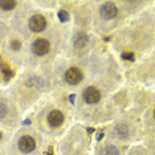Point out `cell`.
I'll use <instances>...</instances> for the list:
<instances>
[{"label":"cell","instance_id":"8","mask_svg":"<svg viewBox=\"0 0 155 155\" xmlns=\"http://www.w3.org/2000/svg\"><path fill=\"white\" fill-rule=\"evenodd\" d=\"M87 41H89V37H87V35L86 33H78L77 36L74 37V47L76 48H84V47H86V44H87Z\"/></svg>","mask_w":155,"mask_h":155},{"label":"cell","instance_id":"10","mask_svg":"<svg viewBox=\"0 0 155 155\" xmlns=\"http://www.w3.org/2000/svg\"><path fill=\"white\" fill-rule=\"evenodd\" d=\"M114 133L118 138H126L129 134V127L126 125H118V126H115Z\"/></svg>","mask_w":155,"mask_h":155},{"label":"cell","instance_id":"11","mask_svg":"<svg viewBox=\"0 0 155 155\" xmlns=\"http://www.w3.org/2000/svg\"><path fill=\"white\" fill-rule=\"evenodd\" d=\"M16 7L15 0H0V8L3 11H11Z\"/></svg>","mask_w":155,"mask_h":155},{"label":"cell","instance_id":"2","mask_svg":"<svg viewBox=\"0 0 155 155\" xmlns=\"http://www.w3.org/2000/svg\"><path fill=\"white\" fill-rule=\"evenodd\" d=\"M118 13V9H117V5L113 4V3H105V4L101 5L100 8V15L102 19L105 20H110V19H114Z\"/></svg>","mask_w":155,"mask_h":155},{"label":"cell","instance_id":"14","mask_svg":"<svg viewBox=\"0 0 155 155\" xmlns=\"http://www.w3.org/2000/svg\"><path fill=\"white\" fill-rule=\"evenodd\" d=\"M122 58L129 60V61H134V60H135V56H134L133 52H125V53H122Z\"/></svg>","mask_w":155,"mask_h":155},{"label":"cell","instance_id":"9","mask_svg":"<svg viewBox=\"0 0 155 155\" xmlns=\"http://www.w3.org/2000/svg\"><path fill=\"white\" fill-rule=\"evenodd\" d=\"M0 69H2V73H3V76H4L5 81L11 80L13 77V70L9 68L8 64H5V62H0Z\"/></svg>","mask_w":155,"mask_h":155},{"label":"cell","instance_id":"5","mask_svg":"<svg viewBox=\"0 0 155 155\" xmlns=\"http://www.w3.org/2000/svg\"><path fill=\"white\" fill-rule=\"evenodd\" d=\"M47 27V20L43 15H33L29 19V28L33 32H41Z\"/></svg>","mask_w":155,"mask_h":155},{"label":"cell","instance_id":"15","mask_svg":"<svg viewBox=\"0 0 155 155\" xmlns=\"http://www.w3.org/2000/svg\"><path fill=\"white\" fill-rule=\"evenodd\" d=\"M11 48L13 51H19L20 48H21V43H20L19 40H12L11 41Z\"/></svg>","mask_w":155,"mask_h":155},{"label":"cell","instance_id":"13","mask_svg":"<svg viewBox=\"0 0 155 155\" xmlns=\"http://www.w3.org/2000/svg\"><path fill=\"white\" fill-rule=\"evenodd\" d=\"M58 19H60V21H62V23H65V21H68L69 20V13L65 11V9H61V11H58Z\"/></svg>","mask_w":155,"mask_h":155},{"label":"cell","instance_id":"16","mask_svg":"<svg viewBox=\"0 0 155 155\" xmlns=\"http://www.w3.org/2000/svg\"><path fill=\"white\" fill-rule=\"evenodd\" d=\"M5 114H7V106L4 104H2V102H0V119L4 118Z\"/></svg>","mask_w":155,"mask_h":155},{"label":"cell","instance_id":"6","mask_svg":"<svg viewBox=\"0 0 155 155\" xmlns=\"http://www.w3.org/2000/svg\"><path fill=\"white\" fill-rule=\"evenodd\" d=\"M84 98H85V101L90 105L97 104V102L101 100V91L94 86H89L84 91Z\"/></svg>","mask_w":155,"mask_h":155},{"label":"cell","instance_id":"7","mask_svg":"<svg viewBox=\"0 0 155 155\" xmlns=\"http://www.w3.org/2000/svg\"><path fill=\"white\" fill-rule=\"evenodd\" d=\"M64 122V114L60 110H53L48 114V123L52 127H58Z\"/></svg>","mask_w":155,"mask_h":155},{"label":"cell","instance_id":"18","mask_svg":"<svg viewBox=\"0 0 155 155\" xmlns=\"http://www.w3.org/2000/svg\"><path fill=\"white\" fill-rule=\"evenodd\" d=\"M102 137H104V133H100V134H98V137H97V139H98V140H101V139H102Z\"/></svg>","mask_w":155,"mask_h":155},{"label":"cell","instance_id":"1","mask_svg":"<svg viewBox=\"0 0 155 155\" xmlns=\"http://www.w3.org/2000/svg\"><path fill=\"white\" fill-rule=\"evenodd\" d=\"M17 146H19V149L21 153L24 154H29L32 153L35 150V147H36V142H35V139L29 135H23L21 138L19 139V143H17Z\"/></svg>","mask_w":155,"mask_h":155},{"label":"cell","instance_id":"12","mask_svg":"<svg viewBox=\"0 0 155 155\" xmlns=\"http://www.w3.org/2000/svg\"><path fill=\"white\" fill-rule=\"evenodd\" d=\"M102 155H119V151L115 146H113V144H109L102 151Z\"/></svg>","mask_w":155,"mask_h":155},{"label":"cell","instance_id":"3","mask_svg":"<svg viewBox=\"0 0 155 155\" xmlns=\"http://www.w3.org/2000/svg\"><path fill=\"white\" fill-rule=\"evenodd\" d=\"M82 72L78 69V68H70L66 70L65 73V81L70 85H77V84H80L81 81H82Z\"/></svg>","mask_w":155,"mask_h":155},{"label":"cell","instance_id":"19","mask_svg":"<svg viewBox=\"0 0 155 155\" xmlns=\"http://www.w3.org/2000/svg\"><path fill=\"white\" fill-rule=\"evenodd\" d=\"M2 137H3V134H2V131H0V139H2Z\"/></svg>","mask_w":155,"mask_h":155},{"label":"cell","instance_id":"17","mask_svg":"<svg viewBox=\"0 0 155 155\" xmlns=\"http://www.w3.org/2000/svg\"><path fill=\"white\" fill-rule=\"evenodd\" d=\"M69 101L72 102V104H73V102H74V94H72V96L69 97Z\"/></svg>","mask_w":155,"mask_h":155},{"label":"cell","instance_id":"4","mask_svg":"<svg viewBox=\"0 0 155 155\" xmlns=\"http://www.w3.org/2000/svg\"><path fill=\"white\" fill-rule=\"evenodd\" d=\"M49 48H51V44H49V41L45 40V38H37L32 45L33 53L37 56H45L49 52Z\"/></svg>","mask_w":155,"mask_h":155}]
</instances>
